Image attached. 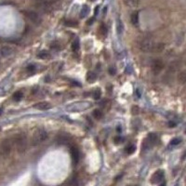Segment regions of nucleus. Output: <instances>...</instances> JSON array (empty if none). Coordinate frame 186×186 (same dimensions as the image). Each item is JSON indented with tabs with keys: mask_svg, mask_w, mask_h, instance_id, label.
<instances>
[{
	"mask_svg": "<svg viewBox=\"0 0 186 186\" xmlns=\"http://www.w3.org/2000/svg\"><path fill=\"white\" fill-rule=\"evenodd\" d=\"M157 44L158 43H154L151 37L142 36V37H139L137 40V48L142 52L156 53Z\"/></svg>",
	"mask_w": 186,
	"mask_h": 186,
	"instance_id": "1",
	"label": "nucleus"
},
{
	"mask_svg": "<svg viewBox=\"0 0 186 186\" xmlns=\"http://www.w3.org/2000/svg\"><path fill=\"white\" fill-rule=\"evenodd\" d=\"M12 144L14 145L15 149H16V151L19 154L25 153V151L27 150V146H28L26 134L23 132L15 134L12 139Z\"/></svg>",
	"mask_w": 186,
	"mask_h": 186,
	"instance_id": "2",
	"label": "nucleus"
},
{
	"mask_svg": "<svg viewBox=\"0 0 186 186\" xmlns=\"http://www.w3.org/2000/svg\"><path fill=\"white\" fill-rule=\"evenodd\" d=\"M35 7L45 13H50L59 7L58 0H35Z\"/></svg>",
	"mask_w": 186,
	"mask_h": 186,
	"instance_id": "3",
	"label": "nucleus"
},
{
	"mask_svg": "<svg viewBox=\"0 0 186 186\" xmlns=\"http://www.w3.org/2000/svg\"><path fill=\"white\" fill-rule=\"evenodd\" d=\"M48 139V132L44 128H36L32 135L31 143L33 146H37L44 142Z\"/></svg>",
	"mask_w": 186,
	"mask_h": 186,
	"instance_id": "4",
	"label": "nucleus"
},
{
	"mask_svg": "<svg viewBox=\"0 0 186 186\" xmlns=\"http://www.w3.org/2000/svg\"><path fill=\"white\" fill-rule=\"evenodd\" d=\"M12 141L10 139H4L0 142V156L3 158H7L11 154Z\"/></svg>",
	"mask_w": 186,
	"mask_h": 186,
	"instance_id": "5",
	"label": "nucleus"
},
{
	"mask_svg": "<svg viewBox=\"0 0 186 186\" xmlns=\"http://www.w3.org/2000/svg\"><path fill=\"white\" fill-rule=\"evenodd\" d=\"M21 12L28 20H30L32 22H34L35 24H36V25L41 24L42 19H41V17L39 16V15H38V13H36L35 11H34V10H23Z\"/></svg>",
	"mask_w": 186,
	"mask_h": 186,
	"instance_id": "6",
	"label": "nucleus"
},
{
	"mask_svg": "<svg viewBox=\"0 0 186 186\" xmlns=\"http://www.w3.org/2000/svg\"><path fill=\"white\" fill-rule=\"evenodd\" d=\"M90 106H92V104L89 102H79V103L71 104L69 107H67V111H71V112L83 111V110L89 109Z\"/></svg>",
	"mask_w": 186,
	"mask_h": 186,
	"instance_id": "7",
	"label": "nucleus"
},
{
	"mask_svg": "<svg viewBox=\"0 0 186 186\" xmlns=\"http://www.w3.org/2000/svg\"><path fill=\"white\" fill-rule=\"evenodd\" d=\"M164 67H165L164 61L160 59H156V60H154L152 63V71L154 74L158 75L162 70L164 69Z\"/></svg>",
	"mask_w": 186,
	"mask_h": 186,
	"instance_id": "8",
	"label": "nucleus"
},
{
	"mask_svg": "<svg viewBox=\"0 0 186 186\" xmlns=\"http://www.w3.org/2000/svg\"><path fill=\"white\" fill-rule=\"evenodd\" d=\"M57 142L59 144H68L70 142L72 141V137L70 134L68 133H65V132H63V133H60L58 136H57Z\"/></svg>",
	"mask_w": 186,
	"mask_h": 186,
	"instance_id": "9",
	"label": "nucleus"
},
{
	"mask_svg": "<svg viewBox=\"0 0 186 186\" xmlns=\"http://www.w3.org/2000/svg\"><path fill=\"white\" fill-rule=\"evenodd\" d=\"M14 52H15V49L10 46H3L2 48L0 49V55L3 58H7L11 56Z\"/></svg>",
	"mask_w": 186,
	"mask_h": 186,
	"instance_id": "10",
	"label": "nucleus"
},
{
	"mask_svg": "<svg viewBox=\"0 0 186 186\" xmlns=\"http://www.w3.org/2000/svg\"><path fill=\"white\" fill-rule=\"evenodd\" d=\"M163 179H164V171H163V170H157V171L153 175L151 182L153 184H156V183L162 182Z\"/></svg>",
	"mask_w": 186,
	"mask_h": 186,
	"instance_id": "11",
	"label": "nucleus"
},
{
	"mask_svg": "<svg viewBox=\"0 0 186 186\" xmlns=\"http://www.w3.org/2000/svg\"><path fill=\"white\" fill-rule=\"evenodd\" d=\"M34 107L37 110H40V111H46V110H49L52 107L51 104L48 102H40V103H37L34 105Z\"/></svg>",
	"mask_w": 186,
	"mask_h": 186,
	"instance_id": "12",
	"label": "nucleus"
},
{
	"mask_svg": "<svg viewBox=\"0 0 186 186\" xmlns=\"http://www.w3.org/2000/svg\"><path fill=\"white\" fill-rule=\"evenodd\" d=\"M71 156H72V159H73V162L75 164H77L79 161V158H80V153H79V150L76 148V147H71Z\"/></svg>",
	"mask_w": 186,
	"mask_h": 186,
	"instance_id": "13",
	"label": "nucleus"
},
{
	"mask_svg": "<svg viewBox=\"0 0 186 186\" xmlns=\"http://www.w3.org/2000/svg\"><path fill=\"white\" fill-rule=\"evenodd\" d=\"M123 2L125 4V6L131 7V9H134V7H138L140 0H123Z\"/></svg>",
	"mask_w": 186,
	"mask_h": 186,
	"instance_id": "14",
	"label": "nucleus"
},
{
	"mask_svg": "<svg viewBox=\"0 0 186 186\" xmlns=\"http://www.w3.org/2000/svg\"><path fill=\"white\" fill-rule=\"evenodd\" d=\"M97 79V75L94 73V72H91L89 71L88 74H87V81L89 83H93V82H95Z\"/></svg>",
	"mask_w": 186,
	"mask_h": 186,
	"instance_id": "15",
	"label": "nucleus"
},
{
	"mask_svg": "<svg viewBox=\"0 0 186 186\" xmlns=\"http://www.w3.org/2000/svg\"><path fill=\"white\" fill-rule=\"evenodd\" d=\"M38 59H41V60H46V59H49L50 57V54L49 51H46V50H41L39 53L37 54V56H36Z\"/></svg>",
	"mask_w": 186,
	"mask_h": 186,
	"instance_id": "16",
	"label": "nucleus"
},
{
	"mask_svg": "<svg viewBox=\"0 0 186 186\" xmlns=\"http://www.w3.org/2000/svg\"><path fill=\"white\" fill-rule=\"evenodd\" d=\"M130 21H131V23H132L133 25H138L139 23V13L138 12H134L131 14V18H130Z\"/></svg>",
	"mask_w": 186,
	"mask_h": 186,
	"instance_id": "17",
	"label": "nucleus"
},
{
	"mask_svg": "<svg viewBox=\"0 0 186 186\" xmlns=\"http://www.w3.org/2000/svg\"><path fill=\"white\" fill-rule=\"evenodd\" d=\"M89 7L87 6V5L83 6L82 10H81V12H80V17L81 18L86 17V16H88V15H89Z\"/></svg>",
	"mask_w": 186,
	"mask_h": 186,
	"instance_id": "18",
	"label": "nucleus"
},
{
	"mask_svg": "<svg viewBox=\"0 0 186 186\" xmlns=\"http://www.w3.org/2000/svg\"><path fill=\"white\" fill-rule=\"evenodd\" d=\"M178 81L181 84L186 83V71H182L179 74V75H178Z\"/></svg>",
	"mask_w": 186,
	"mask_h": 186,
	"instance_id": "19",
	"label": "nucleus"
},
{
	"mask_svg": "<svg viewBox=\"0 0 186 186\" xmlns=\"http://www.w3.org/2000/svg\"><path fill=\"white\" fill-rule=\"evenodd\" d=\"M23 98V93L21 91H16L13 94V100L16 102H20V100Z\"/></svg>",
	"mask_w": 186,
	"mask_h": 186,
	"instance_id": "20",
	"label": "nucleus"
},
{
	"mask_svg": "<svg viewBox=\"0 0 186 186\" xmlns=\"http://www.w3.org/2000/svg\"><path fill=\"white\" fill-rule=\"evenodd\" d=\"M92 114H93V116H94V117H95L96 119H102V118H103V112L100 111V110H99V109H96V110L93 111Z\"/></svg>",
	"mask_w": 186,
	"mask_h": 186,
	"instance_id": "21",
	"label": "nucleus"
},
{
	"mask_svg": "<svg viewBox=\"0 0 186 186\" xmlns=\"http://www.w3.org/2000/svg\"><path fill=\"white\" fill-rule=\"evenodd\" d=\"M136 151V147H135V145H133V144H130V145H128L127 148H126V153L128 154H134V152Z\"/></svg>",
	"mask_w": 186,
	"mask_h": 186,
	"instance_id": "22",
	"label": "nucleus"
},
{
	"mask_svg": "<svg viewBox=\"0 0 186 186\" xmlns=\"http://www.w3.org/2000/svg\"><path fill=\"white\" fill-rule=\"evenodd\" d=\"M79 46H80L79 40H78V39L75 40V41H74V43L72 44V49H73V51H75V52L78 51V49H79Z\"/></svg>",
	"mask_w": 186,
	"mask_h": 186,
	"instance_id": "23",
	"label": "nucleus"
},
{
	"mask_svg": "<svg viewBox=\"0 0 186 186\" xmlns=\"http://www.w3.org/2000/svg\"><path fill=\"white\" fill-rule=\"evenodd\" d=\"M131 114L133 115H137L140 114V107L138 105H133L131 107Z\"/></svg>",
	"mask_w": 186,
	"mask_h": 186,
	"instance_id": "24",
	"label": "nucleus"
},
{
	"mask_svg": "<svg viewBox=\"0 0 186 186\" xmlns=\"http://www.w3.org/2000/svg\"><path fill=\"white\" fill-rule=\"evenodd\" d=\"M65 25L66 26H70V27H76L77 26V21L69 20V21H65Z\"/></svg>",
	"mask_w": 186,
	"mask_h": 186,
	"instance_id": "25",
	"label": "nucleus"
},
{
	"mask_svg": "<svg viewBox=\"0 0 186 186\" xmlns=\"http://www.w3.org/2000/svg\"><path fill=\"white\" fill-rule=\"evenodd\" d=\"M182 142V139L181 138H174L170 141V144L171 145H178Z\"/></svg>",
	"mask_w": 186,
	"mask_h": 186,
	"instance_id": "26",
	"label": "nucleus"
},
{
	"mask_svg": "<svg viewBox=\"0 0 186 186\" xmlns=\"http://www.w3.org/2000/svg\"><path fill=\"white\" fill-rule=\"evenodd\" d=\"M100 96H102L100 89H97V90H95L94 92H93V98H94V100H99L100 98Z\"/></svg>",
	"mask_w": 186,
	"mask_h": 186,
	"instance_id": "27",
	"label": "nucleus"
},
{
	"mask_svg": "<svg viewBox=\"0 0 186 186\" xmlns=\"http://www.w3.org/2000/svg\"><path fill=\"white\" fill-rule=\"evenodd\" d=\"M26 71H27V73H29V74H33V73H35V65H29V66H27L26 67Z\"/></svg>",
	"mask_w": 186,
	"mask_h": 186,
	"instance_id": "28",
	"label": "nucleus"
},
{
	"mask_svg": "<svg viewBox=\"0 0 186 186\" xmlns=\"http://www.w3.org/2000/svg\"><path fill=\"white\" fill-rule=\"evenodd\" d=\"M99 30H100V34H102V35H106V33H107V28H106V26L104 24L100 25Z\"/></svg>",
	"mask_w": 186,
	"mask_h": 186,
	"instance_id": "29",
	"label": "nucleus"
},
{
	"mask_svg": "<svg viewBox=\"0 0 186 186\" xmlns=\"http://www.w3.org/2000/svg\"><path fill=\"white\" fill-rule=\"evenodd\" d=\"M114 142L115 144H119L122 142V138L120 136H116V137L114 138Z\"/></svg>",
	"mask_w": 186,
	"mask_h": 186,
	"instance_id": "30",
	"label": "nucleus"
},
{
	"mask_svg": "<svg viewBox=\"0 0 186 186\" xmlns=\"http://www.w3.org/2000/svg\"><path fill=\"white\" fill-rule=\"evenodd\" d=\"M94 21H95V18H94V17H93V18L89 19V21H87V23H88V24H89V25H91V24H92V23H93V22H94Z\"/></svg>",
	"mask_w": 186,
	"mask_h": 186,
	"instance_id": "31",
	"label": "nucleus"
},
{
	"mask_svg": "<svg viewBox=\"0 0 186 186\" xmlns=\"http://www.w3.org/2000/svg\"><path fill=\"white\" fill-rule=\"evenodd\" d=\"M109 73H110L111 75L115 74V70H114V68H110V69H109Z\"/></svg>",
	"mask_w": 186,
	"mask_h": 186,
	"instance_id": "32",
	"label": "nucleus"
},
{
	"mask_svg": "<svg viewBox=\"0 0 186 186\" xmlns=\"http://www.w3.org/2000/svg\"><path fill=\"white\" fill-rule=\"evenodd\" d=\"M168 125H169V127H175V126H176V124H175V123H172V122H169Z\"/></svg>",
	"mask_w": 186,
	"mask_h": 186,
	"instance_id": "33",
	"label": "nucleus"
},
{
	"mask_svg": "<svg viewBox=\"0 0 186 186\" xmlns=\"http://www.w3.org/2000/svg\"><path fill=\"white\" fill-rule=\"evenodd\" d=\"M98 10H99V7L97 6V7H96V9H95V15L98 13Z\"/></svg>",
	"mask_w": 186,
	"mask_h": 186,
	"instance_id": "34",
	"label": "nucleus"
},
{
	"mask_svg": "<svg viewBox=\"0 0 186 186\" xmlns=\"http://www.w3.org/2000/svg\"><path fill=\"white\" fill-rule=\"evenodd\" d=\"M159 186H166V183H165V182H162Z\"/></svg>",
	"mask_w": 186,
	"mask_h": 186,
	"instance_id": "35",
	"label": "nucleus"
},
{
	"mask_svg": "<svg viewBox=\"0 0 186 186\" xmlns=\"http://www.w3.org/2000/svg\"><path fill=\"white\" fill-rule=\"evenodd\" d=\"M1 114H2V109H0V115H1Z\"/></svg>",
	"mask_w": 186,
	"mask_h": 186,
	"instance_id": "36",
	"label": "nucleus"
},
{
	"mask_svg": "<svg viewBox=\"0 0 186 186\" xmlns=\"http://www.w3.org/2000/svg\"><path fill=\"white\" fill-rule=\"evenodd\" d=\"M90 1H95V0H90Z\"/></svg>",
	"mask_w": 186,
	"mask_h": 186,
	"instance_id": "37",
	"label": "nucleus"
}]
</instances>
